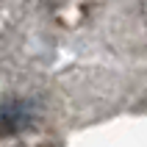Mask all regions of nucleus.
<instances>
[{
  "mask_svg": "<svg viewBox=\"0 0 147 147\" xmlns=\"http://www.w3.org/2000/svg\"><path fill=\"white\" fill-rule=\"evenodd\" d=\"M33 122V106L28 100H3L0 103V136L25 131Z\"/></svg>",
  "mask_w": 147,
  "mask_h": 147,
  "instance_id": "obj_1",
  "label": "nucleus"
}]
</instances>
